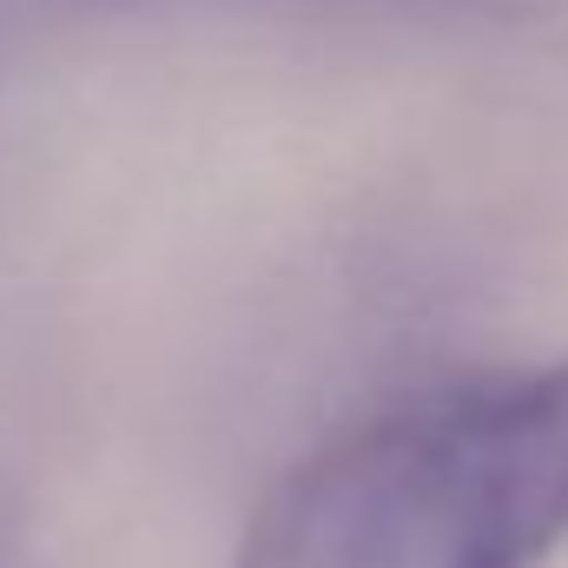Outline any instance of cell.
Here are the masks:
<instances>
[{
    "label": "cell",
    "instance_id": "cell-1",
    "mask_svg": "<svg viewBox=\"0 0 568 568\" xmlns=\"http://www.w3.org/2000/svg\"><path fill=\"white\" fill-rule=\"evenodd\" d=\"M568 542V357L429 377L311 443L239 568H542Z\"/></svg>",
    "mask_w": 568,
    "mask_h": 568
},
{
    "label": "cell",
    "instance_id": "cell-2",
    "mask_svg": "<svg viewBox=\"0 0 568 568\" xmlns=\"http://www.w3.org/2000/svg\"><path fill=\"white\" fill-rule=\"evenodd\" d=\"M351 7H483V0H351Z\"/></svg>",
    "mask_w": 568,
    "mask_h": 568
}]
</instances>
